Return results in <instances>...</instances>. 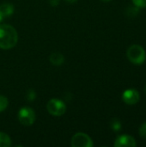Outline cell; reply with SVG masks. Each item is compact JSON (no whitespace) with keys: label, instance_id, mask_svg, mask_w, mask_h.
Listing matches in <instances>:
<instances>
[{"label":"cell","instance_id":"cell-1","mask_svg":"<svg viewBox=\"0 0 146 147\" xmlns=\"http://www.w3.org/2000/svg\"><path fill=\"white\" fill-rule=\"evenodd\" d=\"M18 41L15 28L8 24H0V48L8 50L13 48Z\"/></svg>","mask_w":146,"mask_h":147},{"label":"cell","instance_id":"cell-2","mask_svg":"<svg viewBox=\"0 0 146 147\" xmlns=\"http://www.w3.org/2000/svg\"><path fill=\"white\" fill-rule=\"evenodd\" d=\"M126 56L128 59L135 64L141 65L145 61L146 53L145 49L139 45H133L131 46L126 52Z\"/></svg>","mask_w":146,"mask_h":147},{"label":"cell","instance_id":"cell-3","mask_svg":"<svg viewBox=\"0 0 146 147\" xmlns=\"http://www.w3.org/2000/svg\"><path fill=\"white\" fill-rule=\"evenodd\" d=\"M46 109L48 113L53 116H61L66 111V105L63 101L52 98L46 103Z\"/></svg>","mask_w":146,"mask_h":147},{"label":"cell","instance_id":"cell-4","mask_svg":"<svg viewBox=\"0 0 146 147\" xmlns=\"http://www.w3.org/2000/svg\"><path fill=\"white\" fill-rule=\"evenodd\" d=\"M18 120L20 123L23 126L28 127L33 125L35 121L34 111L28 107L22 108L18 112Z\"/></svg>","mask_w":146,"mask_h":147},{"label":"cell","instance_id":"cell-5","mask_svg":"<svg viewBox=\"0 0 146 147\" xmlns=\"http://www.w3.org/2000/svg\"><path fill=\"white\" fill-rule=\"evenodd\" d=\"M93 146L91 138L84 133H77L71 138L72 147H92Z\"/></svg>","mask_w":146,"mask_h":147},{"label":"cell","instance_id":"cell-6","mask_svg":"<svg viewBox=\"0 0 146 147\" xmlns=\"http://www.w3.org/2000/svg\"><path fill=\"white\" fill-rule=\"evenodd\" d=\"M123 101L129 105H133L139 102L140 99V95L139 91L135 89H128L125 90L122 94Z\"/></svg>","mask_w":146,"mask_h":147},{"label":"cell","instance_id":"cell-7","mask_svg":"<svg viewBox=\"0 0 146 147\" xmlns=\"http://www.w3.org/2000/svg\"><path fill=\"white\" fill-rule=\"evenodd\" d=\"M115 147H134L137 146L136 140L130 135H121L118 137L114 144Z\"/></svg>","mask_w":146,"mask_h":147},{"label":"cell","instance_id":"cell-8","mask_svg":"<svg viewBox=\"0 0 146 147\" xmlns=\"http://www.w3.org/2000/svg\"><path fill=\"white\" fill-rule=\"evenodd\" d=\"M49 60L53 65L59 66L63 65V63L65 62V57L62 53L59 52H54L49 56Z\"/></svg>","mask_w":146,"mask_h":147},{"label":"cell","instance_id":"cell-9","mask_svg":"<svg viewBox=\"0 0 146 147\" xmlns=\"http://www.w3.org/2000/svg\"><path fill=\"white\" fill-rule=\"evenodd\" d=\"M0 13L3 15V16L5 18L7 16H11L14 13V7L10 3H3L0 5Z\"/></svg>","mask_w":146,"mask_h":147},{"label":"cell","instance_id":"cell-10","mask_svg":"<svg viewBox=\"0 0 146 147\" xmlns=\"http://www.w3.org/2000/svg\"><path fill=\"white\" fill-rule=\"evenodd\" d=\"M10 146L11 140L9 136L3 132H0V147H9Z\"/></svg>","mask_w":146,"mask_h":147},{"label":"cell","instance_id":"cell-11","mask_svg":"<svg viewBox=\"0 0 146 147\" xmlns=\"http://www.w3.org/2000/svg\"><path fill=\"white\" fill-rule=\"evenodd\" d=\"M110 126H111V128L115 132H118L121 129V122L120 121L119 119H116V118L112 119L110 122Z\"/></svg>","mask_w":146,"mask_h":147},{"label":"cell","instance_id":"cell-12","mask_svg":"<svg viewBox=\"0 0 146 147\" xmlns=\"http://www.w3.org/2000/svg\"><path fill=\"white\" fill-rule=\"evenodd\" d=\"M8 105H9V101H8L7 97L0 95V113L4 111L7 109Z\"/></svg>","mask_w":146,"mask_h":147},{"label":"cell","instance_id":"cell-13","mask_svg":"<svg viewBox=\"0 0 146 147\" xmlns=\"http://www.w3.org/2000/svg\"><path fill=\"white\" fill-rule=\"evenodd\" d=\"M139 7H137V6H135V7H129V8H127V9H126V14H127V16H131V17H133V16H136L138 14H139Z\"/></svg>","mask_w":146,"mask_h":147},{"label":"cell","instance_id":"cell-14","mask_svg":"<svg viewBox=\"0 0 146 147\" xmlns=\"http://www.w3.org/2000/svg\"><path fill=\"white\" fill-rule=\"evenodd\" d=\"M36 98V92L34 90H28L27 93V99L29 102H33Z\"/></svg>","mask_w":146,"mask_h":147},{"label":"cell","instance_id":"cell-15","mask_svg":"<svg viewBox=\"0 0 146 147\" xmlns=\"http://www.w3.org/2000/svg\"><path fill=\"white\" fill-rule=\"evenodd\" d=\"M133 3L135 6L139 8H145L146 7V0H133Z\"/></svg>","mask_w":146,"mask_h":147},{"label":"cell","instance_id":"cell-16","mask_svg":"<svg viewBox=\"0 0 146 147\" xmlns=\"http://www.w3.org/2000/svg\"><path fill=\"white\" fill-rule=\"evenodd\" d=\"M139 135H140L142 138L146 139V122L145 123H144V124L140 127V128H139Z\"/></svg>","mask_w":146,"mask_h":147},{"label":"cell","instance_id":"cell-17","mask_svg":"<svg viewBox=\"0 0 146 147\" xmlns=\"http://www.w3.org/2000/svg\"><path fill=\"white\" fill-rule=\"evenodd\" d=\"M48 2L52 6H58L59 4V0H48Z\"/></svg>","mask_w":146,"mask_h":147},{"label":"cell","instance_id":"cell-18","mask_svg":"<svg viewBox=\"0 0 146 147\" xmlns=\"http://www.w3.org/2000/svg\"><path fill=\"white\" fill-rule=\"evenodd\" d=\"M67 3H75L77 2V0H65Z\"/></svg>","mask_w":146,"mask_h":147},{"label":"cell","instance_id":"cell-19","mask_svg":"<svg viewBox=\"0 0 146 147\" xmlns=\"http://www.w3.org/2000/svg\"><path fill=\"white\" fill-rule=\"evenodd\" d=\"M102 2H108V1H110V0H102Z\"/></svg>","mask_w":146,"mask_h":147},{"label":"cell","instance_id":"cell-20","mask_svg":"<svg viewBox=\"0 0 146 147\" xmlns=\"http://www.w3.org/2000/svg\"><path fill=\"white\" fill-rule=\"evenodd\" d=\"M145 94H146V87H145Z\"/></svg>","mask_w":146,"mask_h":147}]
</instances>
